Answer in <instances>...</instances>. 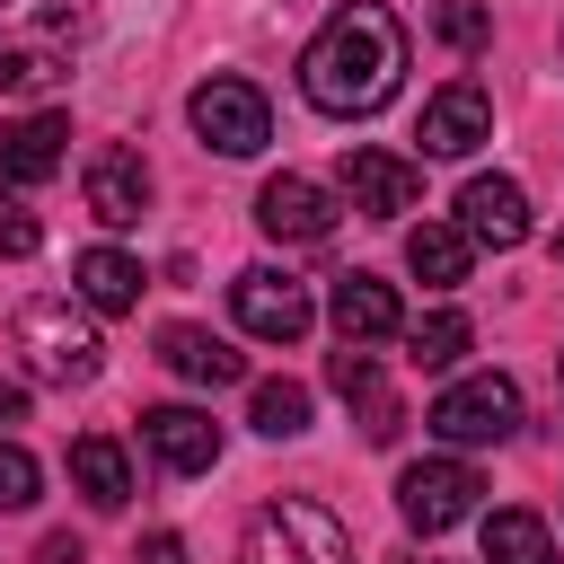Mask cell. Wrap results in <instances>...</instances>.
Wrapping results in <instances>:
<instances>
[{
  "label": "cell",
  "instance_id": "cell-3",
  "mask_svg": "<svg viewBox=\"0 0 564 564\" xmlns=\"http://www.w3.org/2000/svg\"><path fill=\"white\" fill-rule=\"evenodd\" d=\"M18 361H26V379H44V388H88V379H97V335H88V317H79L62 291H35V300L18 308Z\"/></svg>",
  "mask_w": 564,
  "mask_h": 564
},
{
  "label": "cell",
  "instance_id": "cell-30",
  "mask_svg": "<svg viewBox=\"0 0 564 564\" xmlns=\"http://www.w3.org/2000/svg\"><path fill=\"white\" fill-rule=\"evenodd\" d=\"M18 414H26V388H18V379H0V423H18Z\"/></svg>",
  "mask_w": 564,
  "mask_h": 564
},
{
  "label": "cell",
  "instance_id": "cell-8",
  "mask_svg": "<svg viewBox=\"0 0 564 564\" xmlns=\"http://www.w3.org/2000/svg\"><path fill=\"white\" fill-rule=\"evenodd\" d=\"M229 308H238V326H247L256 344H300V335L317 326L308 282H291V273H273V264H247V273L229 282Z\"/></svg>",
  "mask_w": 564,
  "mask_h": 564
},
{
  "label": "cell",
  "instance_id": "cell-4",
  "mask_svg": "<svg viewBox=\"0 0 564 564\" xmlns=\"http://www.w3.org/2000/svg\"><path fill=\"white\" fill-rule=\"evenodd\" d=\"M247 564H352V538L326 502L308 494H282L247 520Z\"/></svg>",
  "mask_w": 564,
  "mask_h": 564
},
{
  "label": "cell",
  "instance_id": "cell-15",
  "mask_svg": "<svg viewBox=\"0 0 564 564\" xmlns=\"http://www.w3.org/2000/svg\"><path fill=\"white\" fill-rule=\"evenodd\" d=\"M458 229H467L476 247H520V238H529V194H520V176H467Z\"/></svg>",
  "mask_w": 564,
  "mask_h": 564
},
{
  "label": "cell",
  "instance_id": "cell-12",
  "mask_svg": "<svg viewBox=\"0 0 564 564\" xmlns=\"http://www.w3.org/2000/svg\"><path fill=\"white\" fill-rule=\"evenodd\" d=\"M141 449L167 476H203V467H220V423L203 405H150L141 414Z\"/></svg>",
  "mask_w": 564,
  "mask_h": 564
},
{
  "label": "cell",
  "instance_id": "cell-10",
  "mask_svg": "<svg viewBox=\"0 0 564 564\" xmlns=\"http://www.w3.org/2000/svg\"><path fill=\"white\" fill-rule=\"evenodd\" d=\"M256 229L264 238H282V247H326L335 238V203H326V185L317 176H264V194H256Z\"/></svg>",
  "mask_w": 564,
  "mask_h": 564
},
{
  "label": "cell",
  "instance_id": "cell-26",
  "mask_svg": "<svg viewBox=\"0 0 564 564\" xmlns=\"http://www.w3.org/2000/svg\"><path fill=\"white\" fill-rule=\"evenodd\" d=\"M35 247H44V220L26 212L18 185H0V256H35Z\"/></svg>",
  "mask_w": 564,
  "mask_h": 564
},
{
  "label": "cell",
  "instance_id": "cell-29",
  "mask_svg": "<svg viewBox=\"0 0 564 564\" xmlns=\"http://www.w3.org/2000/svg\"><path fill=\"white\" fill-rule=\"evenodd\" d=\"M35 564H79V538H44V546H35Z\"/></svg>",
  "mask_w": 564,
  "mask_h": 564
},
{
  "label": "cell",
  "instance_id": "cell-32",
  "mask_svg": "<svg viewBox=\"0 0 564 564\" xmlns=\"http://www.w3.org/2000/svg\"><path fill=\"white\" fill-rule=\"evenodd\" d=\"M388 564H423V555H388Z\"/></svg>",
  "mask_w": 564,
  "mask_h": 564
},
{
  "label": "cell",
  "instance_id": "cell-24",
  "mask_svg": "<svg viewBox=\"0 0 564 564\" xmlns=\"http://www.w3.org/2000/svg\"><path fill=\"white\" fill-rule=\"evenodd\" d=\"M247 414H256L264 441H291V432H308V388H300V379H264Z\"/></svg>",
  "mask_w": 564,
  "mask_h": 564
},
{
  "label": "cell",
  "instance_id": "cell-31",
  "mask_svg": "<svg viewBox=\"0 0 564 564\" xmlns=\"http://www.w3.org/2000/svg\"><path fill=\"white\" fill-rule=\"evenodd\" d=\"M555 273H564V238H555Z\"/></svg>",
  "mask_w": 564,
  "mask_h": 564
},
{
  "label": "cell",
  "instance_id": "cell-17",
  "mask_svg": "<svg viewBox=\"0 0 564 564\" xmlns=\"http://www.w3.org/2000/svg\"><path fill=\"white\" fill-rule=\"evenodd\" d=\"M326 379H335V397H344V405H361V432H370V441H397V432H405V414H397V397H388V379H379L370 344H344V352L326 361Z\"/></svg>",
  "mask_w": 564,
  "mask_h": 564
},
{
  "label": "cell",
  "instance_id": "cell-27",
  "mask_svg": "<svg viewBox=\"0 0 564 564\" xmlns=\"http://www.w3.org/2000/svg\"><path fill=\"white\" fill-rule=\"evenodd\" d=\"M432 26H441V44H458V53H476V44L494 35V18H485L476 0H441V9H432Z\"/></svg>",
  "mask_w": 564,
  "mask_h": 564
},
{
  "label": "cell",
  "instance_id": "cell-13",
  "mask_svg": "<svg viewBox=\"0 0 564 564\" xmlns=\"http://www.w3.org/2000/svg\"><path fill=\"white\" fill-rule=\"evenodd\" d=\"M62 141H70V115H53V106L0 123V176H9V185H44V176H62V159H70Z\"/></svg>",
  "mask_w": 564,
  "mask_h": 564
},
{
  "label": "cell",
  "instance_id": "cell-2",
  "mask_svg": "<svg viewBox=\"0 0 564 564\" xmlns=\"http://www.w3.org/2000/svg\"><path fill=\"white\" fill-rule=\"evenodd\" d=\"M70 53H79V9L70 0H0V88L9 97L62 88Z\"/></svg>",
  "mask_w": 564,
  "mask_h": 564
},
{
  "label": "cell",
  "instance_id": "cell-6",
  "mask_svg": "<svg viewBox=\"0 0 564 564\" xmlns=\"http://www.w3.org/2000/svg\"><path fill=\"white\" fill-rule=\"evenodd\" d=\"M185 115H194L203 150H220V159H256V150L273 141V106H264L256 79H203V88L185 97Z\"/></svg>",
  "mask_w": 564,
  "mask_h": 564
},
{
  "label": "cell",
  "instance_id": "cell-9",
  "mask_svg": "<svg viewBox=\"0 0 564 564\" xmlns=\"http://www.w3.org/2000/svg\"><path fill=\"white\" fill-rule=\"evenodd\" d=\"M414 141H423V159H467L476 141H494V97H485L476 79H449V88H432V97H423V123H414Z\"/></svg>",
  "mask_w": 564,
  "mask_h": 564
},
{
  "label": "cell",
  "instance_id": "cell-16",
  "mask_svg": "<svg viewBox=\"0 0 564 564\" xmlns=\"http://www.w3.org/2000/svg\"><path fill=\"white\" fill-rule=\"evenodd\" d=\"M326 317H335V335H344V344H388V335H405L397 282H379V273H344V282H335V300H326Z\"/></svg>",
  "mask_w": 564,
  "mask_h": 564
},
{
  "label": "cell",
  "instance_id": "cell-14",
  "mask_svg": "<svg viewBox=\"0 0 564 564\" xmlns=\"http://www.w3.org/2000/svg\"><path fill=\"white\" fill-rule=\"evenodd\" d=\"M79 185H88V212H97L106 229H132V220L150 212V167H141V150H123V141H106Z\"/></svg>",
  "mask_w": 564,
  "mask_h": 564
},
{
  "label": "cell",
  "instance_id": "cell-23",
  "mask_svg": "<svg viewBox=\"0 0 564 564\" xmlns=\"http://www.w3.org/2000/svg\"><path fill=\"white\" fill-rule=\"evenodd\" d=\"M405 344H414V361H423V370H449V361L476 344V326H467L458 308H432L423 326H405Z\"/></svg>",
  "mask_w": 564,
  "mask_h": 564
},
{
  "label": "cell",
  "instance_id": "cell-5",
  "mask_svg": "<svg viewBox=\"0 0 564 564\" xmlns=\"http://www.w3.org/2000/svg\"><path fill=\"white\" fill-rule=\"evenodd\" d=\"M449 449H485V441H511L520 432V388L502 379V370H476V379H449L441 397H432V414H423Z\"/></svg>",
  "mask_w": 564,
  "mask_h": 564
},
{
  "label": "cell",
  "instance_id": "cell-19",
  "mask_svg": "<svg viewBox=\"0 0 564 564\" xmlns=\"http://www.w3.org/2000/svg\"><path fill=\"white\" fill-rule=\"evenodd\" d=\"M70 485H79L88 511H123L132 502V458L106 432H88V441H70Z\"/></svg>",
  "mask_w": 564,
  "mask_h": 564
},
{
  "label": "cell",
  "instance_id": "cell-28",
  "mask_svg": "<svg viewBox=\"0 0 564 564\" xmlns=\"http://www.w3.org/2000/svg\"><path fill=\"white\" fill-rule=\"evenodd\" d=\"M132 564H185V538H176V529H150V538H141V555H132Z\"/></svg>",
  "mask_w": 564,
  "mask_h": 564
},
{
  "label": "cell",
  "instance_id": "cell-22",
  "mask_svg": "<svg viewBox=\"0 0 564 564\" xmlns=\"http://www.w3.org/2000/svg\"><path fill=\"white\" fill-rule=\"evenodd\" d=\"M485 564H555V538L538 511H494L485 520Z\"/></svg>",
  "mask_w": 564,
  "mask_h": 564
},
{
  "label": "cell",
  "instance_id": "cell-1",
  "mask_svg": "<svg viewBox=\"0 0 564 564\" xmlns=\"http://www.w3.org/2000/svg\"><path fill=\"white\" fill-rule=\"evenodd\" d=\"M300 88H308V106L317 115H379L397 88H405V26L379 9V0H352V9H335L317 35H308V53H300Z\"/></svg>",
  "mask_w": 564,
  "mask_h": 564
},
{
  "label": "cell",
  "instance_id": "cell-21",
  "mask_svg": "<svg viewBox=\"0 0 564 564\" xmlns=\"http://www.w3.org/2000/svg\"><path fill=\"white\" fill-rule=\"evenodd\" d=\"M159 361H167L176 379H194V388H229V379H247V361H238L220 335H203V326H167V335H159Z\"/></svg>",
  "mask_w": 564,
  "mask_h": 564
},
{
  "label": "cell",
  "instance_id": "cell-7",
  "mask_svg": "<svg viewBox=\"0 0 564 564\" xmlns=\"http://www.w3.org/2000/svg\"><path fill=\"white\" fill-rule=\"evenodd\" d=\"M476 494H485V476H476L467 458H414V467L397 476V511H405L414 538H441V529L476 520Z\"/></svg>",
  "mask_w": 564,
  "mask_h": 564
},
{
  "label": "cell",
  "instance_id": "cell-20",
  "mask_svg": "<svg viewBox=\"0 0 564 564\" xmlns=\"http://www.w3.org/2000/svg\"><path fill=\"white\" fill-rule=\"evenodd\" d=\"M70 273H79V308H97V317H123V308H141V264H132L123 247H88Z\"/></svg>",
  "mask_w": 564,
  "mask_h": 564
},
{
  "label": "cell",
  "instance_id": "cell-25",
  "mask_svg": "<svg viewBox=\"0 0 564 564\" xmlns=\"http://www.w3.org/2000/svg\"><path fill=\"white\" fill-rule=\"evenodd\" d=\"M35 494H44V467H35L18 441H0V511H26Z\"/></svg>",
  "mask_w": 564,
  "mask_h": 564
},
{
  "label": "cell",
  "instance_id": "cell-11",
  "mask_svg": "<svg viewBox=\"0 0 564 564\" xmlns=\"http://www.w3.org/2000/svg\"><path fill=\"white\" fill-rule=\"evenodd\" d=\"M344 194H352V212H370V220H397V212H414L423 203V167L414 159H397V150H344Z\"/></svg>",
  "mask_w": 564,
  "mask_h": 564
},
{
  "label": "cell",
  "instance_id": "cell-18",
  "mask_svg": "<svg viewBox=\"0 0 564 564\" xmlns=\"http://www.w3.org/2000/svg\"><path fill=\"white\" fill-rule=\"evenodd\" d=\"M467 264H476V238H467L458 220H423V229H405V273H414V282L458 291V282H467Z\"/></svg>",
  "mask_w": 564,
  "mask_h": 564
}]
</instances>
